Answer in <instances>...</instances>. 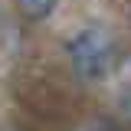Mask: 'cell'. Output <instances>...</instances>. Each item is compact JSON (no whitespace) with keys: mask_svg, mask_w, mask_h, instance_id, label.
I'll return each instance as SVG.
<instances>
[{"mask_svg":"<svg viewBox=\"0 0 131 131\" xmlns=\"http://www.w3.org/2000/svg\"><path fill=\"white\" fill-rule=\"evenodd\" d=\"M69 59H72V69L79 72L82 79H102L108 69H112L115 59V43L105 30H82L79 36L69 39Z\"/></svg>","mask_w":131,"mask_h":131,"instance_id":"obj_1","label":"cell"},{"mask_svg":"<svg viewBox=\"0 0 131 131\" xmlns=\"http://www.w3.org/2000/svg\"><path fill=\"white\" fill-rule=\"evenodd\" d=\"M16 3L30 20H46L52 13V7H56V0H16Z\"/></svg>","mask_w":131,"mask_h":131,"instance_id":"obj_2","label":"cell"}]
</instances>
